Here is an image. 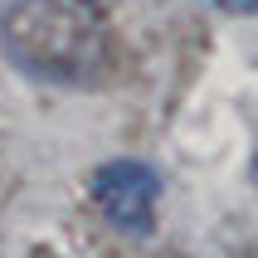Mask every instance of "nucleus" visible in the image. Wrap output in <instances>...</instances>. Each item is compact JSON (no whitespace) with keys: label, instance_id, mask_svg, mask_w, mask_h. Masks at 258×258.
Segmentation results:
<instances>
[{"label":"nucleus","instance_id":"nucleus-2","mask_svg":"<svg viewBox=\"0 0 258 258\" xmlns=\"http://www.w3.org/2000/svg\"><path fill=\"white\" fill-rule=\"evenodd\" d=\"M93 200L102 205V215L127 234H146L156 224L161 210V180L142 161H107L93 175Z\"/></svg>","mask_w":258,"mask_h":258},{"label":"nucleus","instance_id":"nucleus-3","mask_svg":"<svg viewBox=\"0 0 258 258\" xmlns=\"http://www.w3.org/2000/svg\"><path fill=\"white\" fill-rule=\"evenodd\" d=\"M210 5H219V10H229V15H248L253 10V0H210Z\"/></svg>","mask_w":258,"mask_h":258},{"label":"nucleus","instance_id":"nucleus-1","mask_svg":"<svg viewBox=\"0 0 258 258\" xmlns=\"http://www.w3.org/2000/svg\"><path fill=\"white\" fill-rule=\"evenodd\" d=\"M0 49L39 83H98L107 69V15L98 0H15L0 15Z\"/></svg>","mask_w":258,"mask_h":258}]
</instances>
